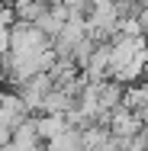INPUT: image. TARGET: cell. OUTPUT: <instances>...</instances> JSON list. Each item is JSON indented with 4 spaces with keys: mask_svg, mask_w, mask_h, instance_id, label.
<instances>
[{
    "mask_svg": "<svg viewBox=\"0 0 148 151\" xmlns=\"http://www.w3.org/2000/svg\"><path fill=\"white\" fill-rule=\"evenodd\" d=\"M119 103H122L126 109H132V113L142 109V106L148 103V81H145V84H142V81L126 84V87H122V96H119Z\"/></svg>",
    "mask_w": 148,
    "mask_h": 151,
    "instance_id": "6",
    "label": "cell"
},
{
    "mask_svg": "<svg viewBox=\"0 0 148 151\" xmlns=\"http://www.w3.org/2000/svg\"><path fill=\"white\" fill-rule=\"evenodd\" d=\"M71 106H74V100H71L64 90H58V87L52 84L48 93L42 96V103H39V113H68Z\"/></svg>",
    "mask_w": 148,
    "mask_h": 151,
    "instance_id": "5",
    "label": "cell"
},
{
    "mask_svg": "<svg viewBox=\"0 0 148 151\" xmlns=\"http://www.w3.org/2000/svg\"><path fill=\"white\" fill-rule=\"evenodd\" d=\"M10 142H13L16 148H23V151H32L35 145H42V138H39V132H35V116H26V119L19 122V125L10 132Z\"/></svg>",
    "mask_w": 148,
    "mask_h": 151,
    "instance_id": "4",
    "label": "cell"
},
{
    "mask_svg": "<svg viewBox=\"0 0 148 151\" xmlns=\"http://www.w3.org/2000/svg\"><path fill=\"white\" fill-rule=\"evenodd\" d=\"M6 142H10V129H6V125H0V148H3Z\"/></svg>",
    "mask_w": 148,
    "mask_h": 151,
    "instance_id": "8",
    "label": "cell"
},
{
    "mask_svg": "<svg viewBox=\"0 0 148 151\" xmlns=\"http://www.w3.org/2000/svg\"><path fill=\"white\" fill-rule=\"evenodd\" d=\"M87 6H100V3H113V0H84Z\"/></svg>",
    "mask_w": 148,
    "mask_h": 151,
    "instance_id": "9",
    "label": "cell"
},
{
    "mask_svg": "<svg viewBox=\"0 0 148 151\" xmlns=\"http://www.w3.org/2000/svg\"><path fill=\"white\" fill-rule=\"evenodd\" d=\"M32 116L29 109H26V103H23V96L13 90H0V125H6L10 132L19 125V122Z\"/></svg>",
    "mask_w": 148,
    "mask_h": 151,
    "instance_id": "2",
    "label": "cell"
},
{
    "mask_svg": "<svg viewBox=\"0 0 148 151\" xmlns=\"http://www.w3.org/2000/svg\"><path fill=\"white\" fill-rule=\"evenodd\" d=\"M48 87H52L48 71H39V74H32L29 81H23L16 93L23 96V103H26V109H29V113H39V103H42V96L48 93Z\"/></svg>",
    "mask_w": 148,
    "mask_h": 151,
    "instance_id": "3",
    "label": "cell"
},
{
    "mask_svg": "<svg viewBox=\"0 0 148 151\" xmlns=\"http://www.w3.org/2000/svg\"><path fill=\"white\" fill-rule=\"evenodd\" d=\"M35 26H39V29L45 32L48 39H52V35H58V29L64 26V19H61L58 13H52V6H48L45 13H39V16H35Z\"/></svg>",
    "mask_w": 148,
    "mask_h": 151,
    "instance_id": "7",
    "label": "cell"
},
{
    "mask_svg": "<svg viewBox=\"0 0 148 151\" xmlns=\"http://www.w3.org/2000/svg\"><path fill=\"white\" fill-rule=\"evenodd\" d=\"M106 129H110V135H119V138H132L135 132H142L145 125L142 119L132 113V109H126L122 103L110 109V119H106Z\"/></svg>",
    "mask_w": 148,
    "mask_h": 151,
    "instance_id": "1",
    "label": "cell"
},
{
    "mask_svg": "<svg viewBox=\"0 0 148 151\" xmlns=\"http://www.w3.org/2000/svg\"><path fill=\"white\" fill-rule=\"evenodd\" d=\"M0 151H23V148H16L13 142H6V145H3V148H0Z\"/></svg>",
    "mask_w": 148,
    "mask_h": 151,
    "instance_id": "10",
    "label": "cell"
}]
</instances>
